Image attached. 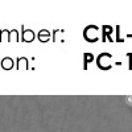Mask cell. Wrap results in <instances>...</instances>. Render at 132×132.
<instances>
[{
    "mask_svg": "<svg viewBox=\"0 0 132 132\" xmlns=\"http://www.w3.org/2000/svg\"><path fill=\"white\" fill-rule=\"evenodd\" d=\"M128 102H129V103L132 104V98H128Z\"/></svg>",
    "mask_w": 132,
    "mask_h": 132,
    "instance_id": "cell-1",
    "label": "cell"
}]
</instances>
